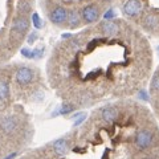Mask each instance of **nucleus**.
<instances>
[{
	"label": "nucleus",
	"mask_w": 159,
	"mask_h": 159,
	"mask_svg": "<svg viewBox=\"0 0 159 159\" xmlns=\"http://www.w3.org/2000/svg\"><path fill=\"white\" fill-rule=\"evenodd\" d=\"M154 142V134L150 130H141L138 131L135 137V145L141 150H146Z\"/></svg>",
	"instance_id": "obj_1"
},
{
	"label": "nucleus",
	"mask_w": 159,
	"mask_h": 159,
	"mask_svg": "<svg viewBox=\"0 0 159 159\" xmlns=\"http://www.w3.org/2000/svg\"><path fill=\"white\" fill-rule=\"evenodd\" d=\"M33 78H34L33 72L27 66L20 68L16 72V81H17L19 85H23V86L29 85V84L33 81Z\"/></svg>",
	"instance_id": "obj_2"
},
{
	"label": "nucleus",
	"mask_w": 159,
	"mask_h": 159,
	"mask_svg": "<svg viewBox=\"0 0 159 159\" xmlns=\"http://www.w3.org/2000/svg\"><path fill=\"white\" fill-rule=\"evenodd\" d=\"M98 17H99V11L96 4H89V6H86L82 9V19L85 23L88 24L96 23Z\"/></svg>",
	"instance_id": "obj_3"
},
{
	"label": "nucleus",
	"mask_w": 159,
	"mask_h": 159,
	"mask_svg": "<svg viewBox=\"0 0 159 159\" xmlns=\"http://www.w3.org/2000/svg\"><path fill=\"white\" fill-rule=\"evenodd\" d=\"M49 20L53 23V24H62L64 21L68 20V11L62 7H56L54 9H52L51 13H49Z\"/></svg>",
	"instance_id": "obj_4"
},
{
	"label": "nucleus",
	"mask_w": 159,
	"mask_h": 159,
	"mask_svg": "<svg viewBox=\"0 0 159 159\" xmlns=\"http://www.w3.org/2000/svg\"><path fill=\"white\" fill-rule=\"evenodd\" d=\"M142 9V3L141 0H127V2L123 4V13L127 15V16H137V15L141 12Z\"/></svg>",
	"instance_id": "obj_5"
},
{
	"label": "nucleus",
	"mask_w": 159,
	"mask_h": 159,
	"mask_svg": "<svg viewBox=\"0 0 159 159\" xmlns=\"http://www.w3.org/2000/svg\"><path fill=\"white\" fill-rule=\"evenodd\" d=\"M28 28H29V20L25 16H19L15 19L13 25H12L13 31H16L19 33H24L28 31Z\"/></svg>",
	"instance_id": "obj_6"
},
{
	"label": "nucleus",
	"mask_w": 159,
	"mask_h": 159,
	"mask_svg": "<svg viewBox=\"0 0 159 159\" xmlns=\"http://www.w3.org/2000/svg\"><path fill=\"white\" fill-rule=\"evenodd\" d=\"M101 29L106 36H114V34H117L119 32L118 24L114 23V21H110V20H106V21L101 25Z\"/></svg>",
	"instance_id": "obj_7"
},
{
	"label": "nucleus",
	"mask_w": 159,
	"mask_h": 159,
	"mask_svg": "<svg viewBox=\"0 0 159 159\" xmlns=\"http://www.w3.org/2000/svg\"><path fill=\"white\" fill-rule=\"evenodd\" d=\"M118 117V111H117V109H114L111 106H109V107H105L102 110V119L105 122L107 123H111L113 121H116Z\"/></svg>",
	"instance_id": "obj_8"
},
{
	"label": "nucleus",
	"mask_w": 159,
	"mask_h": 159,
	"mask_svg": "<svg viewBox=\"0 0 159 159\" xmlns=\"http://www.w3.org/2000/svg\"><path fill=\"white\" fill-rule=\"evenodd\" d=\"M53 148L57 155H65L69 150V146H68V142L65 139H57V141L53 143Z\"/></svg>",
	"instance_id": "obj_9"
},
{
	"label": "nucleus",
	"mask_w": 159,
	"mask_h": 159,
	"mask_svg": "<svg viewBox=\"0 0 159 159\" xmlns=\"http://www.w3.org/2000/svg\"><path fill=\"white\" fill-rule=\"evenodd\" d=\"M0 126L6 133H12L15 129H16V122H15V119L11 118V117H6L3 118L2 121H0Z\"/></svg>",
	"instance_id": "obj_10"
},
{
	"label": "nucleus",
	"mask_w": 159,
	"mask_h": 159,
	"mask_svg": "<svg viewBox=\"0 0 159 159\" xmlns=\"http://www.w3.org/2000/svg\"><path fill=\"white\" fill-rule=\"evenodd\" d=\"M69 21V27L70 28H76L80 25V15L77 11H70L68 12V20Z\"/></svg>",
	"instance_id": "obj_11"
},
{
	"label": "nucleus",
	"mask_w": 159,
	"mask_h": 159,
	"mask_svg": "<svg viewBox=\"0 0 159 159\" xmlns=\"http://www.w3.org/2000/svg\"><path fill=\"white\" fill-rule=\"evenodd\" d=\"M145 25L147 29H154L158 25V17L154 16V15H148L145 20Z\"/></svg>",
	"instance_id": "obj_12"
},
{
	"label": "nucleus",
	"mask_w": 159,
	"mask_h": 159,
	"mask_svg": "<svg viewBox=\"0 0 159 159\" xmlns=\"http://www.w3.org/2000/svg\"><path fill=\"white\" fill-rule=\"evenodd\" d=\"M8 96H9L8 84L4 82V81H0V101H3V99H7Z\"/></svg>",
	"instance_id": "obj_13"
},
{
	"label": "nucleus",
	"mask_w": 159,
	"mask_h": 159,
	"mask_svg": "<svg viewBox=\"0 0 159 159\" xmlns=\"http://www.w3.org/2000/svg\"><path fill=\"white\" fill-rule=\"evenodd\" d=\"M32 21H33V25L36 28H41L43 27V23H41V19H40V16L37 13H33L32 15Z\"/></svg>",
	"instance_id": "obj_14"
},
{
	"label": "nucleus",
	"mask_w": 159,
	"mask_h": 159,
	"mask_svg": "<svg viewBox=\"0 0 159 159\" xmlns=\"http://www.w3.org/2000/svg\"><path fill=\"white\" fill-rule=\"evenodd\" d=\"M151 88L154 89V90L159 92V73H157L155 76H154L152 81H151Z\"/></svg>",
	"instance_id": "obj_15"
},
{
	"label": "nucleus",
	"mask_w": 159,
	"mask_h": 159,
	"mask_svg": "<svg viewBox=\"0 0 159 159\" xmlns=\"http://www.w3.org/2000/svg\"><path fill=\"white\" fill-rule=\"evenodd\" d=\"M73 109H74V107H73L72 105H62L61 109H60L58 114H68V113L73 111Z\"/></svg>",
	"instance_id": "obj_16"
},
{
	"label": "nucleus",
	"mask_w": 159,
	"mask_h": 159,
	"mask_svg": "<svg viewBox=\"0 0 159 159\" xmlns=\"http://www.w3.org/2000/svg\"><path fill=\"white\" fill-rule=\"evenodd\" d=\"M43 52H44V48H37L32 51V58H39L43 56Z\"/></svg>",
	"instance_id": "obj_17"
},
{
	"label": "nucleus",
	"mask_w": 159,
	"mask_h": 159,
	"mask_svg": "<svg viewBox=\"0 0 159 159\" xmlns=\"http://www.w3.org/2000/svg\"><path fill=\"white\" fill-rule=\"evenodd\" d=\"M37 36H39L37 32H36V31H33L31 34H29V37H28V43H29V44L34 43V41H36V39H37Z\"/></svg>",
	"instance_id": "obj_18"
},
{
	"label": "nucleus",
	"mask_w": 159,
	"mask_h": 159,
	"mask_svg": "<svg viewBox=\"0 0 159 159\" xmlns=\"http://www.w3.org/2000/svg\"><path fill=\"white\" fill-rule=\"evenodd\" d=\"M114 16H116V13H114V11L113 9H109V11L103 15V17H105V20H110V19H113Z\"/></svg>",
	"instance_id": "obj_19"
},
{
	"label": "nucleus",
	"mask_w": 159,
	"mask_h": 159,
	"mask_svg": "<svg viewBox=\"0 0 159 159\" xmlns=\"http://www.w3.org/2000/svg\"><path fill=\"white\" fill-rule=\"evenodd\" d=\"M21 54L24 57H28V58H32V52L29 51V49H27V48H24V49H21Z\"/></svg>",
	"instance_id": "obj_20"
},
{
	"label": "nucleus",
	"mask_w": 159,
	"mask_h": 159,
	"mask_svg": "<svg viewBox=\"0 0 159 159\" xmlns=\"http://www.w3.org/2000/svg\"><path fill=\"white\" fill-rule=\"evenodd\" d=\"M84 119H85V116H81V118H78L77 121L74 122V125H80V123H81V122L84 121Z\"/></svg>",
	"instance_id": "obj_21"
},
{
	"label": "nucleus",
	"mask_w": 159,
	"mask_h": 159,
	"mask_svg": "<svg viewBox=\"0 0 159 159\" xmlns=\"http://www.w3.org/2000/svg\"><path fill=\"white\" fill-rule=\"evenodd\" d=\"M139 94H141V98H142V99H147V97H146V93H145V92H141Z\"/></svg>",
	"instance_id": "obj_22"
},
{
	"label": "nucleus",
	"mask_w": 159,
	"mask_h": 159,
	"mask_svg": "<svg viewBox=\"0 0 159 159\" xmlns=\"http://www.w3.org/2000/svg\"><path fill=\"white\" fill-rule=\"evenodd\" d=\"M15 155H16V154H15V152H13V154H11V155H8V157H7L6 159H11V158H13Z\"/></svg>",
	"instance_id": "obj_23"
},
{
	"label": "nucleus",
	"mask_w": 159,
	"mask_h": 159,
	"mask_svg": "<svg viewBox=\"0 0 159 159\" xmlns=\"http://www.w3.org/2000/svg\"><path fill=\"white\" fill-rule=\"evenodd\" d=\"M143 159H154V158H150V157H146V158H143Z\"/></svg>",
	"instance_id": "obj_24"
},
{
	"label": "nucleus",
	"mask_w": 159,
	"mask_h": 159,
	"mask_svg": "<svg viewBox=\"0 0 159 159\" xmlns=\"http://www.w3.org/2000/svg\"><path fill=\"white\" fill-rule=\"evenodd\" d=\"M101 2H111V0H101Z\"/></svg>",
	"instance_id": "obj_25"
},
{
	"label": "nucleus",
	"mask_w": 159,
	"mask_h": 159,
	"mask_svg": "<svg viewBox=\"0 0 159 159\" xmlns=\"http://www.w3.org/2000/svg\"><path fill=\"white\" fill-rule=\"evenodd\" d=\"M158 52H159V47H158Z\"/></svg>",
	"instance_id": "obj_26"
}]
</instances>
